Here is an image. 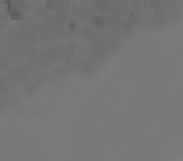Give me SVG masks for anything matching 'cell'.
Segmentation results:
<instances>
[{
    "mask_svg": "<svg viewBox=\"0 0 183 161\" xmlns=\"http://www.w3.org/2000/svg\"><path fill=\"white\" fill-rule=\"evenodd\" d=\"M7 11H9V17L13 20H20V19H22V11H20L17 6H13V4L7 6Z\"/></svg>",
    "mask_w": 183,
    "mask_h": 161,
    "instance_id": "6da1fadb",
    "label": "cell"
},
{
    "mask_svg": "<svg viewBox=\"0 0 183 161\" xmlns=\"http://www.w3.org/2000/svg\"><path fill=\"white\" fill-rule=\"evenodd\" d=\"M24 90H26V93H33L35 90H37V84H28Z\"/></svg>",
    "mask_w": 183,
    "mask_h": 161,
    "instance_id": "277c9868",
    "label": "cell"
},
{
    "mask_svg": "<svg viewBox=\"0 0 183 161\" xmlns=\"http://www.w3.org/2000/svg\"><path fill=\"white\" fill-rule=\"evenodd\" d=\"M91 24H93L95 28H104V17H93V19H91Z\"/></svg>",
    "mask_w": 183,
    "mask_h": 161,
    "instance_id": "3957f363",
    "label": "cell"
},
{
    "mask_svg": "<svg viewBox=\"0 0 183 161\" xmlns=\"http://www.w3.org/2000/svg\"><path fill=\"white\" fill-rule=\"evenodd\" d=\"M46 6H48V9H51V7H53V0H48Z\"/></svg>",
    "mask_w": 183,
    "mask_h": 161,
    "instance_id": "8992f818",
    "label": "cell"
},
{
    "mask_svg": "<svg viewBox=\"0 0 183 161\" xmlns=\"http://www.w3.org/2000/svg\"><path fill=\"white\" fill-rule=\"evenodd\" d=\"M95 7L99 11H106L108 9V0H95Z\"/></svg>",
    "mask_w": 183,
    "mask_h": 161,
    "instance_id": "7a4b0ae2",
    "label": "cell"
},
{
    "mask_svg": "<svg viewBox=\"0 0 183 161\" xmlns=\"http://www.w3.org/2000/svg\"><path fill=\"white\" fill-rule=\"evenodd\" d=\"M82 35H84V38H93V35H91L90 29H84V31H82Z\"/></svg>",
    "mask_w": 183,
    "mask_h": 161,
    "instance_id": "5b68a950",
    "label": "cell"
}]
</instances>
